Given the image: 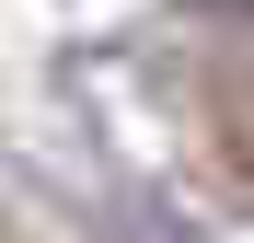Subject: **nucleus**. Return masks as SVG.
Returning a JSON list of instances; mask_svg holds the SVG:
<instances>
[{
	"instance_id": "nucleus-1",
	"label": "nucleus",
	"mask_w": 254,
	"mask_h": 243,
	"mask_svg": "<svg viewBox=\"0 0 254 243\" xmlns=\"http://www.w3.org/2000/svg\"><path fill=\"white\" fill-rule=\"evenodd\" d=\"M208 128H220V151L243 162V185H254V70H231L220 93H208Z\"/></svg>"
}]
</instances>
